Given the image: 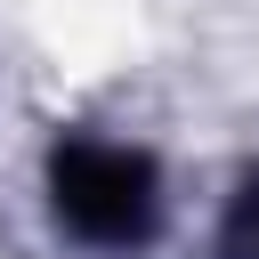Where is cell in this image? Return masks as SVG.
Segmentation results:
<instances>
[{
	"label": "cell",
	"instance_id": "cell-1",
	"mask_svg": "<svg viewBox=\"0 0 259 259\" xmlns=\"http://www.w3.org/2000/svg\"><path fill=\"white\" fill-rule=\"evenodd\" d=\"M49 194H57V219L97 243V251H138L162 219V178L138 146H113V138H73L57 146L49 162Z\"/></svg>",
	"mask_w": 259,
	"mask_h": 259
},
{
	"label": "cell",
	"instance_id": "cell-2",
	"mask_svg": "<svg viewBox=\"0 0 259 259\" xmlns=\"http://www.w3.org/2000/svg\"><path fill=\"white\" fill-rule=\"evenodd\" d=\"M219 259H259V170H243V186H235V202H227Z\"/></svg>",
	"mask_w": 259,
	"mask_h": 259
}]
</instances>
